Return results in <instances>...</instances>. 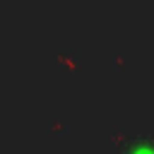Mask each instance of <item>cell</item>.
I'll return each mask as SVG.
<instances>
[{"label":"cell","mask_w":154,"mask_h":154,"mask_svg":"<svg viewBox=\"0 0 154 154\" xmlns=\"http://www.w3.org/2000/svg\"><path fill=\"white\" fill-rule=\"evenodd\" d=\"M120 154H154V137L152 135H137L125 140L120 147Z\"/></svg>","instance_id":"obj_1"}]
</instances>
